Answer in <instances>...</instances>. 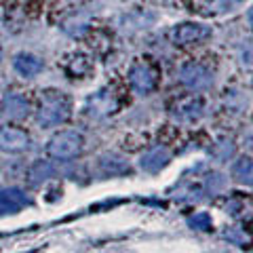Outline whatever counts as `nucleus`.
<instances>
[{
	"label": "nucleus",
	"mask_w": 253,
	"mask_h": 253,
	"mask_svg": "<svg viewBox=\"0 0 253 253\" xmlns=\"http://www.w3.org/2000/svg\"><path fill=\"white\" fill-rule=\"evenodd\" d=\"M70 116V99L57 91H46L36 110V121L42 126L61 125Z\"/></svg>",
	"instance_id": "1"
},
{
	"label": "nucleus",
	"mask_w": 253,
	"mask_h": 253,
	"mask_svg": "<svg viewBox=\"0 0 253 253\" xmlns=\"http://www.w3.org/2000/svg\"><path fill=\"white\" fill-rule=\"evenodd\" d=\"M83 150V135L76 131H59L57 135H53L49 146H46V152L51 158H57V161H70L81 154Z\"/></svg>",
	"instance_id": "2"
},
{
	"label": "nucleus",
	"mask_w": 253,
	"mask_h": 253,
	"mask_svg": "<svg viewBox=\"0 0 253 253\" xmlns=\"http://www.w3.org/2000/svg\"><path fill=\"white\" fill-rule=\"evenodd\" d=\"M179 81H181V84H186L188 89L203 91L211 84V74H209V70H205L199 63H186V66L179 70Z\"/></svg>",
	"instance_id": "3"
},
{
	"label": "nucleus",
	"mask_w": 253,
	"mask_h": 253,
	"mask_svg": "<svg viewBox=\"0 0 253 253\" xmlns=\"http://www.w3.org/2000/svg\"><path fill=\"white\" fill-rule=\"evenodd\" d=\"M30 146L28 133L19 126H0V150L2 152H23Z\"/></svg>",
	"instance_id": "4"
},
{
	"label": "nucleus",
	"mask_w": 253,
	"mask_h": 253,
	"mask_svg": "<svg viewBox=\"0 0 253 253\" xmlns=\"http://www.w3.org/2000/svg\"><path fill=\"white\" fill-rule=\"evenodd\" d=\"M129 81H131L133 89H135L137 93H141V95H148L150 91H154V86H156V76L146 63H137V66L131 68Z\"/></svg>",
	"instance_id": "5"
},
{
	"label": "nucleus",
	"mask_w": 253,
	"mask_h": 253,
	"mask_svg": "<svg viewBox=\"0 0 253 253\" xmlns=\"http://www.w3.org/2000/svg\"><path fill=\"white\" fill-rule=\"evenodd\" d=\"M209 34H211V30L205 26H199V23H181V26L173 30V41L179 44H190V42L203 41Z\"/></svg>",
	"instance_id": "6"
},
{
	"label": "nucleus",
	"mask_w": 253,
	"mask_h": 253,
	"mask_svg": "<svg viewBox=\"0 0 253 253\" xmlns=\"http://www.w3.org/2000/svg\"><path fill=\"white\" fill-rule=\"evenodd\" d=\"M169 158H171V154H169V150L165 148V146H156V148H152V150H148V152L141 156V169L144 171H148V173H156V171H161L165 165L169 163Z\"/></svg>",
	"instance_id": "7"
},
{
	"label": "nucleus",
	"mask_w": 253,
	"mask_h": 253,
	"mask_svg": "<svg viewBox=\"0 0 253 253\" xmlns=\"http://www.w3.org/2000/svg\"><path fill=\"white\" fill-rule=\"evenodd\" d=\"M2 108H4V112L9 114L11 118H15V121H21V118H26V116L30 114V104H28V99L23 97L21 93H15V91L4 95Z\"/></svg>",
	"instance_id": "8"
},
{
	"label": "nucleus",
	"mask_w": 253,
	"mask_h": 253,
	"mask_svg": "<svg viewBox=\"0 0 253 253\" xmlns=\"http://www.w3.org/2000/svg\"><path fill=\"white\" fill-rule=\"evenodd\" d=\"M26 203L28 199L19 188H11V190H2L0 192V213H15Z\"/></svg>",
	"instance_id": "9"
},
{
	"label": "nucleus",
	"mask_w": 253,
	"mask_h": 253,
	"mask_svg": "<svg viewBox=\"0 0 253 253\" xmlns=\"http://www.w3.org/2000/svg\"><path fill=\"white\" fill-rule=\"evenodd\" d=\"M13 66L21 76L30 78V76H36L42 70V59H38L36 55H30V53H19V55H15Z\"/></svg>",
	"instance_id": "10"
},
{
	"label": "nucleus",
	"mask_w": 253,
	"mask_h": 253,
	"mask_svg": "<svg viewBox=\"0 0 253 253\" xmlns=\"http://www.w3.org/2000/svg\"><path fill=\"white\" fill-rule=\"evenodd\" d=\"M232 175L239 181L253 184V161H249V158H239V161L232 165Z\"/></svg>",
	"instance_id": "11"
},
{
	"label": "nucleus",
	"mask_w": 253,
	"mask_h": 253,
	"mask_svg": "<svg viewBox=\"0 0 253 253\" xmlns=\"http://www.w3.org/2000/svg\"><path fill=\"white\" fill-rule=\"evenodd\" d=\"M203 106H201V101H194V99H188V101H184L177 110H179V118H186V121H196L201 114H203V110H201Z\"/></svg>",
	"instance_id": "12"
},
{
	"label": "nucleus",
	"mask_w": 253,
	"mask_h": 253,
	"mask_svg": "<svg viewBox=\"0 0 253 253\" xmlns=\"http://www.w3.org/2000/svg\"><path fill=\"white\" fill-rule=\"evenodd\" d=\"M101 167L106 169V173H125V171H129V163H125L121 156L110 154L101 158Z\"/></svg>",
	"instance_id": "13"
},
{
	"label": "nucleus",
	"mask_w": 253,
	"mask_h": 253,
	"mask_svg": "<svg viewBox=\"0 0 253 253\" xmlns=\"http://www.w3.org/2000/svg\"><path fill=\"white\" fill-rule=\"evenodd\" d=\"M53 173V167L49 163H42V161H38L34 167H32V171H30V177H32V181H41V179H46Z\"/></svg>",
	"instance_id": "14"
},
{
	"label": "nucleus",
	"mask_w": 253,
	"mask_h": 253,
	"mask_svg": "<svg viewBox=\"0 0 253 253\" xmlns=\"http://www.w3.org/2000/svg\"><path fill=\"white\" fill-rule=\"evenodd\" d=\"M190 226L199 228V230H207V228L211 226V219L207 213H196L194 217H190Z\"/></svg>",
	"instance_id": "15"
},
{
	"label": "nucleus",
	"mask_w": 253,
	"mask_h": 253,
	"mask_svg": "<svg viewBox=\"0 0 253 253\" xmlns=\"http://www.w3.org/2000/svg\"><path fill=\"white\" fill-rule=\"evenodd\" d=\"M199 2L209 11H224L226 0H199Z\"/></svg>",
	"instance_id": "16"
},
{
	"label": "nucleus",
	"mask_w": 253,
	"mask_h": 253,
	"mask_svg": "<svg viewBox=\"0 0 253 253\" xmlns=\"http://www.w3.org/2000/svg\"><path fill=\"white\" fill-rule=\"evenodd\" d=\"M247 17H249V21L253 23V6H251V9H249V13H247Z\"/></svg>",
	"instance_id": "17"
},
{
	"label": "nucleus",
	"mask_w": 253,
	"mask_h": 253,
	"mask_svg": "<svg viewBox=\"0 0 253 253\" xmlns=\"http://www.w3.org/2000/svg\"><path fill=\"white\" fill-rule=\"evenodd\" d=\"M0 57H2V53H0Z\"/></svg>",
	"instance_id": "18"
}]
</instances>
